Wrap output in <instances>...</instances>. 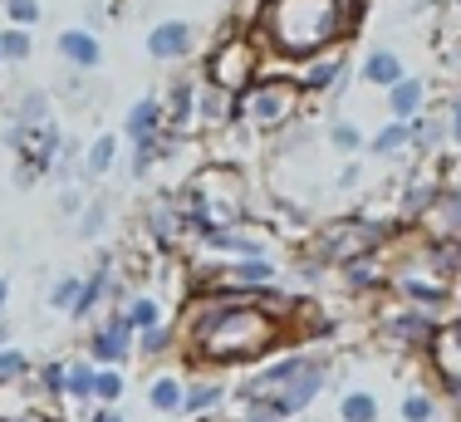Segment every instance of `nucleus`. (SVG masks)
<instances>
[{"label":"nucleus","mask_w":461,"mask_h":422,"mask_svg":"<svg viewBox=\"0 0 461 422\" xmlns=\"http://www.w3.org/2000/svg\"><path fill=\"white\" fill-rule=\"evenodd\" d=\"M256 35L260 44H276L285 60H314L354 35V20L348 0H260Z\"/></svg>","instance_id":"1"},{"label":"nucleus","mask_w":461,"mask_h":422,"mask_svg":"<svg viewBox=\"0 0 461 422\" xmlns=\"http://www.w3.org/2000/svg\"><path fill=\"white\" fill-rule=\"evenodd\" d=\"M270 339V319L260 315L250 299H236V305H221L196 325V344L216 359H240V353L266 349Z\"/></svg>","instance_id":"2"},{"label":"nucleus","mask_w":461,"mask_h":422,"mask_svg":"<svg viewBox=\"0 0 461 422\" xmlns=\"http://www.w3.org/2000/svg\"><path fill=\"white\" fill-rule=\"evenodd\" d=\"M256 64H260V40L250 35H221V44L206 60V84L226 88V94H246L256 84Z\"/></svg>","instance_id":"3"},{"label":"nucleus","mask_w":461,"mask_h":422,"mask_svg":"<svg viewBox=\"0 0 461 422\" xmlns=\"http://www.w3.org/2000/svg\"><path fill=\"white\" fill-rule=\"evenodd\" d=\"M300 108V84L294 79H256L240 94V118H250L256 128H280Z\"/></svg>","instance_id":"4"},{"label":"nucleus","mask_w":461,"mask_h":422,"mask_svg":"<svg viewBox=\"0 0 461 422\" xmlns=\"http://www.w3.org/2000/svg\"><path fill=\"white\" fill-rule=\"evenodd\" d=\"M320 388H324V373H320V369H304L300 379L285 383L280 393L256 398V408H250L246 422H285V417H294L304 403H314V398H320Z\"/></svg>","instance_id":"5"},{"label":"nucleus","mask_w":461,"mask_h":422,"mask_svg":"<svg viewBox=\"0 0 461 422\" xmlns=\"http://www.w3.org/2000/svg\"><path fill=\"white\" fill-rule=\"evenodd\" d=\"M142 50H148V60H158V64H182V60H192V50H196V25L192 20H158V25L148 30V40H142Z\"/></svg>","instance_id":"6"},{"label":"nucleus","mask_w":461,"mask_h":422,"mask_svg":"<svg viewBox=\"0 0 461 422\" xmlns=\"http://www.w3.org/2000/svg\"><path fill=\"white\" fill-rule=\"evenodd\" d=\"M54 50H59V60L69 64L74 74H94L98 64H104V44H98V35L89 25H69L54 35Z\"/></svg>","instance_id":"7"},{"label":"nucleus","mask_w":461,"mask_h":422,"mask_svg":"<svg viewBox=\"0 0 461 422\" xmlns=\"http://www.w3.org/2000/svg\"><path fill=\"white\" fill-rule=\"evenodd\" d=\"M348 60L339 50H329V54H314V60H304V69H300V94H339V88L348 84Z\"/></svg>","instance_id":"8"},{"label":"nucleus","mask_w":461,"mask_h":422,"mask_svg":"<svg viewBox=\"0 0 461 422\" xmlns=\"http://www.w3.org/2000/svg\"><path fill=\"white\" fill-rule=\"evenodd\" d=\"M162 128H167V108H162V98L158 94H142L133 108H128V118H123V138L133 142H152V138H162Z\"/></svg>","instance_id":"9"},{"label":"nucleus","mask_w":461,"mask_h":422,"mask_svg":"<svg viewBox=\"0 0 461 422\" xmlns=\"http://www.w3.org/2000/svg\"><path fill=\"white\" fill-rule=\"evenodd\" d=\"M417 114H427V79L422 74H408L388 88V118L393 124H412Z\"/></svg>","instance_id":"10"},{"label":"nucleus","mask_w":461,"mask_h":422,"mask_svg":"<svg viewBox=\"0 0 461 422\" xmlns=\"http://www.w3.org/2000/svg\"><path fill=\"white\" fill-rule=\"evenodd\" d=\"M89 349H94V359H98V363H118V359H128V349H133V325H128L123 315H113V319H108V325L94 335Z\"/></svg>","instance_id":"11"},{"label":"nucleus","mask_w":461,"mask_h":422,"mask_svg":"<svg viewBox=\"0 0 461 422\" xmlns=\"http://www.w3.org/2000/svg\"><path fill=\"white\" fill-rule=\"evenodd\" d=\"M358 79L373 84V88H393L398 79H408V69H402V54H398V50H368L364 64H358Z\"/></svg>","instance_id":"12"},{"label":"nucleus","mask_w":461,"mask_h":422,"mask_svg":"<svg viewBox=\"0 0 461 422\" xmlns=\"http://www.w3.org/2000/svg\"><path fill=\"white\" fill-rule=\"evenodd\" d=\"M45 124H54L50 94H45V88H25L20 104L10 108V128H45Z\"/></svg>","instance_id":"13"},{"label":"nucleus","mask_w":461,"mask_h":422,"mask_svg":"<svg viewBox=\"0 0 461 422\" xmlns=\"http://www.w3.org/2000/svg\"><path fill=\"white\" fill-rule=\"evenodd\" d=\"M162 108H167V124L182 133V128L196 118V84H192V79H172L167 98H162Z\"/></svg>","instance_id":"14"},{"label":"nucleus","mask_w":461,"mask_h":422,"mask_svg":"<svg viewBox=\"0 0 461 422\" xmlns=\"http://www.w3.org/2000/svg\"><path fill=\"white\" fill-rule=\"evenodd\" d=\"M408 148H412V133H408V124H393V118H388V124H383V128L368 138V148H364V152H373V158H383V162H388V158H402Z\"/></svg>","instance_id":"15"},{"label":"nucleus","mask_w":461,"mask_h":422,"mask_svg":"<svg viewBox=\"0 0 461 422\" xmlns=\"http://www.w3.org/2000/svg\"><path fill=\"white\" fill-rule=\"evenodd\" d=\"M432 349H437V369H442V379H461V319L447 325V329H437Z\"/></svg>","instance_id":"16"},{"label":"nucleus","mask_w":461,"mask_h":422,"mask_svg":"<svg viewBox=\"0 0 461 422\" xmlns=\"http://www.w3.org/2000/svg\"><path fill=\"white\" fill-rule=\"evenodd\" d=\"M408 133H412V148L417 152H437L442 142H452V138H447V114H417L408 124Z\"/></svg>","instance_id":"17"},{"label":"nucleus","mask_w":461,"mask_h":422,"mask_svg":"<svg viewBox=\"0 0 461 422\" xmlns=\"http://www.w3.org/2000/svg\"><path fill=\"white\" fill-rule=\"evenodd\" d=\"M118 152H123V142H118L113 133H98L89 142V152H84V177H108L118 162Z\"/></svg>","instance_id":"18"},{"label":"nucleus","mask_w":461,"mask_h":422,"mask_svg":"<svg viewBox=\"0 0 461 422\" xmlns=\"http://www.w3.org/2000/svg\"><path fill=\"white\" fill-rule=\"evenodd\" d=\"M398 290L408 295L417 309H442V305H447V285H442V280H422V275H398Z\"/></svg>","instance_id":"19"},{"label":"nucleus","mask_w":461,"mask_h":422,"mask_svg":"<svg viewBox=\"0 0 461 422\" xmlns=\"http://www.w3.org/2000/svg\"><path fill=\"white\" fill-rule=\"evenodd\" d=\"M304 369H310V363H304V359H285V363H276V369H270V373H260V379L240 383V393H246V398H260V393H266V388H285V383H294V379H300Z\"/></svg>","instance_id":"20"},{"label":"nucleus","mask_w":461,"mask_h":422,"mask_svg":"<svg viewBox=\"0 0 461 422\" xmlns=\"http://www.w3.org/2000/svg\"><path fill=\"white\" fill-rule=\"evenodd\" d=\"M388 335L398 339H432V315L427 309H408V315H388Z\"/></svg>","instance_id":"21"},{"label":"nucleus","mask_w":461,"mask_h":422,"mask_svg":"<svg viewBox=\"0 0 461 422\" xmlns=\"http://www.w3.org/2000/svg\"><path fill=\"white\" fill-rule=\"evenodd\" d=\"M30 54H35V35H30V30H20V25L0 30V60L5 64H25Z\"/></svg>","instance_id":"22"},{"label":"nucleus","mask_w":461,"mask_h":422,"mask_svg":"<svg viewBox=\"0 0 461 422\" xmlns=\"http://www.w3.org/2000/svg\"><path fill=\"white\" fill-rule=\"evenodd\" d=\"M270 275H276L270 255H250V261H236V265H230V280H236V285H266Z\"/></svg>","instance_id":"23"},{"label":"nucleus","mask_w":461,"mask_h":422,"mask_svg":"<svg viewBox=\"0 0 461 422\" xmlns=\"http://www.w3.org/2000/svg\"><path fill=\"white\" fill-rule=\"evenodd\" d=\"M329 142H334L339 152H364L368 148V138L358 133L354 118H334V124H329Z\"/></svg>","instance_id":"24"},{"label":"nucleus","mask_w":461,"mask_h":422,"mask_svg":"<svg viewBox=\"0 0 461 422\" xmlns=\"http://www.w3.org/2000/svg\"><path fill=\"white\" fill-rule=\"evenodd\" d=\"M0 5H5V20L20 30H35L40 20H45V5H40V0H0Z\"/></svg>","instance_id":"25"},{"label":"nucleus","mask_w":461,"mask_h":422,"mask_svg":"<svg viewBox=\"0 0 461 422\" xmlns=\"http://www.w3.org/2000/svg\"><path fill=\"white\" fill-rule=\"evenodd\" d=\"M182 398H186V393H182V383H177V379H158V383L148 388V403L158 408V413H177Z\"/></svg>","instance_id":"26"},{"label":"nucleus","mask_w":461,"mask_h":422,"mask_svg":"<svg viewBox=\"0 0 461 422\" xmlns=\"http://www.w3.org/2000/svg\"><path fill=\"white\" fill-rule=\"evenodd\" d=\"M79 295H84V280H79V275H59V280H54V290H50V305L64 309V315H74Z\"/></svg>","instance_id":"27"},{"label":"nucleus","mask_w":461,"mask_h":422,"mask_svg":"<svg viewBox=\"0 0 461 422\" xmlns=\"http://www.w3.org/2000/svg\"><path fill=\"white\" fill-rule=\"evenodd\" d=\"M437 197H442V187H437V182H412L408 197H402V216H417V211L437 206Z\"/></svg>","instance_id":"28"},{"label":"nucleus","mask_w":461,"mask_h":422,"mask_svg":"<svg viewBox=\"0 0 461 422\" xmlns=\"http://www.w3.org/2000/svg\"><path fill=\"white\" fill-rule=\"evenodd\" d=\"M339 417L344 422H373L378 417V403H373V393H348L344 403H339Z\"/></svg>","instance_id":"29"},{"label":"nucleus","mask_w":461,"mask_h":422,"mask_svg":"<svg viewBox=\"0 0 461 422\" xmlns=\"http://www.w3.org/2000/svg\"><path fill=\"white\" fill-rule=\"evenodd\" d=\"M158 315H162V309H158V299H152V295H138L133 305L123 309V319L133 329H158Z\"/></svg>","instance_id":"30"},{"label":"nucleus","mask_w":461,"mask_h":422,"mask_svg":"<svg viewBox=\"0 0 461 422\" xmlns=\"http://www.w3.org/2000/svg\"><path fill=\"white\" fill-rule=\"evenodd\" d=\"M94 379H98V373L89 369V363H74V369H64V393L94 398Z\"/></svg>","instance_id":"31"},{"label":"nucleus","mask_w":461,"mask_h":422,"mask_svg":"<svg viewBox=\"0 0 461 422\" xmlns=\"http://www.w3.org/2000/svg\"><path fill=\"white\" fill-rule=\"evenodd\" d=\"M432 211L447 221V231H461V187H442V197H437Z\"/></svg>","instance_id":"32"},{"label":"nucleus","mask_w":461,"mask_h":422,"mask_svg":"<svg viewBox=\"0 0 461 422\" xmlns=\"http://www.w3.org/2000/svg\"><path fill=\"white\" fill-rule=\"evenodd\" d=\"M104 226H108V206H104V202H89V206L79 211V236H84V241L104 236Z\"/></svg>","instance_id":"33"},{"label":"nucleus","mask_w":461,"mask_h":422,"mask_svg":"<svg viewBox=\"0 0 461 422\" xmlns=\"http://www.w3.org/2000/svg\"><path fill=\"white\" fill-rule=\"evenodd\" d=\"M216 398H221V388H216V383H196V388H186L182 408H186V413H206V408H212Z\"/></svg>","instance_id":"34"},{"label":"nucleus","mask_w":461,"mask_h":422,"mask_svg":"<svg viewBox=\"0 0 461 422\" xmlns=\"http://www.w3.org/2000/svg\"><path fill=\"white\" fill-rule=\"evenodd\" d=\"M402 417L408 422H432L437 417V408H432V398H422V393H412L408 403H402Z\"/></svg>","instance_id":"35"},{"label":"nucleus","mask_w":461,"mask_h":422,"mask_svg":"<svg viewBox=\"0 0 461 422\" xmlns=\"http://www.w3.org/2000/svg\"><path fill=\"white\" fill-rule=\"evenodd\" d=\"M94 393L104 398V403H118V398H123V373H98Z\"/></svg>","instance_id":"36"},{"label":"nucleus","mask_w":461,"mask_h":422,"mask_svg":"<svg viewBox=\"0 0 461 422\" xmlns=\"http://www.w3.org/2000/svg\"><path fill=\"white\" fill-rule=\"evenodd\" d=\"M167 329H142V339H138V349L142 353H162V349H167Z\"/></svg>","instance_id":"37"},{"label":"nucleus","mask_w":461,"mask_h":422,"mask_svg":"<svg viewBox=\"0 0 461 422\" xmlns=\"http://www.w3.org/2000/svg\"><path fill=\"white\" fill-rule=\"evenodd\" d=\"M447 138L461 148V94H452V104H447Z\"/></svg>","instance_id":"38"},{"label":"nucleus","mask_w":461,"mask_h":422,"mask_svg":"<svg viewBox=\"0 0 461 422\" xmlns=\"http://www.w3.org/2000/svg\"><path fill=\"white\" fill-rule=\"evenodd\" d=\"M15 373H25V359H20L15 349H0V383L15 379Z\"/></svg>","instance_id":"39"},{"label":"nucleus","mask_w":461,"mask_h":422,"mask_svg":"<svg viewBox=\"0 0 461 422\" xmlns=\"http://www.w3.org/2000/svg\"><path fill=\"white\" fill-rule=\"evenodd\" d=\"M84 206H89V202H84V192H74V187H64V192H59V211H64V216H79Z\"/></svg>","instance_id":"40"},{"label":"nucleus","mask_w":461,"mask_h":422,"mask_svg":"<svg viewBox=\"0 0 461 422\" xmlns=\"http://www.w3.org/2000/svg\"><path fill=\"white\" fill-rule=\"evenodd\" d=\"M40 383H45V393H64V369L59 363H45V369H40Z\"/></svg>","instance_id":"41"},{"label":"nucleus","mask_w":461,"mask_h":422,"mask_svg":"<svg viewBox=\"0 0 461 422\" xmlns=\"http://www.w3.org/2000/svg\"><path fill=\"white\" fill-rule=\"evenodd\" d=\"M354 182H358V162H348V168L339 172V187H354Z\"/></svg>","instance_id":"42"},{"label":"nucleus","mask_w":461,"mask_h":422,"mask_svg":"<svg viewBox=\"0 0 461 422\" xmlns=\"http://www.w3.org/2000/svg\"><path fill=\"white\" fill-rule=\"evenodd\" d=\"M94 422H123V413H113V408H104V413H94Z\"/></svg>","instance_id":"43"},{"label":"nucleus","mask_w":461,"mask_h":422,"mask_svg":"<svg viewBox=\"0 0 461 422\" xmlns=\"http://www.w3.org/2000/svg\"><path fill=\"white\" fill-rule=\"evenodd\" d=\"M5 299H10V280L0 275V309H5Z\"/></svg>","instance_id":"44"},{"label":"nucleus","mask_w":461,"mask_h":422,"mask_svg":"<svg viewBox=\"0 0 461 422\" xmlns=\"http://www.w3.org/2000/svg\"><path fill=\"white\" fill-rule=\"evenodd\" d=\"M5 339H10V329H5V325H0V349H5Z\"/></svg>","instance_id":"45"},{"label":"nucleus","mask_w":461,"mask_h":422,"mask_svg":"<svg viewBox=\"0 0 461 422\" xmlns=\"http://www.w3.org/2000/svg\"><path fill=\"white\" fill-rule=\"evenodd\" d=\"M0 64H5V60H0Z\"/></svg>","instance_id":"46"}]
</instances>
